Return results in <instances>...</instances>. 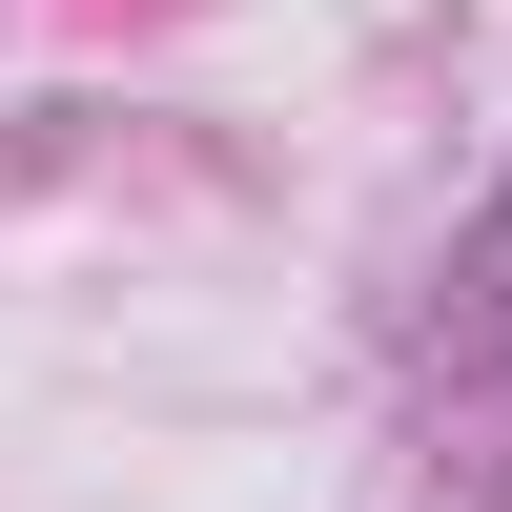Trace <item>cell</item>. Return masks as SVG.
I'll use <instances>...</instances> for the list:
<instances>
[{
  "instance_id": "1",
  "label": "cell",
  "mask_w": 512,
  "mask_h": 512,
  "mask_svg": "<svg viewBox=\"0 0 512 512\" xmlns=\"http://www.w3.org/2000/svg\"><path fill=\"white\" fill-rule=\"evenodd\" d=\"M451 390L512 431V185H492V226L451 246Z\"/></svg>"
}]
</instances>
